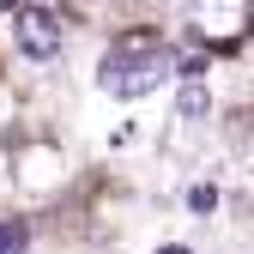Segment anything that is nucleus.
Returning a JSON list of instances; mask_svg holds the SVG:
<instances>
[{"label":"nucleus","instance_id":"obj_1","mask_svg":"<svg viewBox=\"0 0 254 254\" xmlns=\"http://www.w3.org/2000/svg\"><path fill=\"white\" fill-rule=\"evenodd\" d=\"M182 67V55L164 43V37H121L109 55H103V67H97V85L109 91V97H151L164 79H176Z\"/></svg>","mask_w":254,"mask_h":254},{"label":"nucleus","instance_id":"obj_2","mask_svg":"<svg viewBox=\"0 0 254 254\" xmlns=\"http://www.w3.org/2000/svg\"><path fill=\"white\" fill-rule=\"evenodd\" d=\"M182 24H188V37L206 43V49H236L254 30V0H188Z\"/></svg>","mask_w":254,"mask_h":254},{"label":"nucleus","instance_id":"obj_3","mask_svg":"<svg viewBox=\"0 0 254 254\" xmlns=\"http://www.w3.org/2000/svg\"><path fill=\"white\" fill-rule=\"evenodd\" d=\"M12 37H18V49L30 61H55L61 55V18L49 6H18L12 12Z\"/></svg>","mask_w":254,"mask_h":254},{"label":"nucleus","instance_id":"obj_4","mask_svg":"<svg viewBox=\"0 0 254 254\" xmlns=\"http://www.w3.org/2000/svg\"><path fill=\"white\" fill-rule=\"evenodd\" d=\"M206 109H212L206 85H200V79H182V97H176V115H182V121H200Z\"/></svg>","mask_w":254,"mask_h":254},{"label":"nucleus","instance_id":"obj_5","mask_svg":"<svg viewBox=\"0 0 254 254\" xmlns=\"http://www.w3.org/2000/svg\"><path fill=\"white\" fill-rule=\"evenodd\" d=\"M30 248V224L24 218H0V254H24Z\"/></svg>","mask_w":254,"mask_h":254},{"label":"nucleus","instance_id":"obj_6","mask_svg":"<svg viewBox=\"0 0 254 254\" xmlns=\"http://www.w3.org/2000/svg\"><path fill=\"white\" fill-rule=\"evenodd\" d=\"M188 206H194V212H212V206H218V188H194V194H188Z\"/></svg>","mask_w":254,"mask_h":254},{"label":"nucleus","instance_id":"obj_7","mask_svg":"<svg viewBox=\"0 0 254 254\" xmlns=\"http://www.w3.org/2000/svg\"><path fill=\"white\" fill-rule=\"evenodd\" d=\"M157 254H194V248H176V242H170V248H157Z\"/></svg>","mask_w":254,"mask_h":254},{"label":"nucleus","instance_id":"obj_8","mask_svg":"<svg viewBox=\"0 0 254 254\" xmlns=\"http://www.w3.org/2000/svg\"><path fill=\"white\" fill-rule=\"evenodd\" d=\"M0 6H6V12H18V0H0Z\"/></svg>","mask_w":254,"mask_h":254}]
</instances>
